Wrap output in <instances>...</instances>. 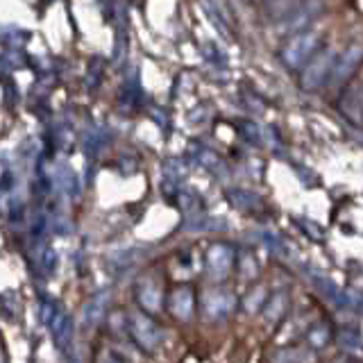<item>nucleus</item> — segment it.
I'll list each match as a JSON object with an SVG mask.
<instances>
[{
  "mask_svg": "<svg viewBox=\"0 0 363 363\" xmlns=\"http://www.w3.org/2000/svg\"><path fill=\"white\" fill-rule=\"evenodd\" d=\"M232 304H234V298L230 293H225V291H211L207 295V300H204V311H207L209 318H223L230 313L232 309Z\"/></svg>",
  "mask_w": 363,
  "mask_h": 363,
  "instance_id": "1a4fd4ad",
  "label": "nucleus"
},
{
  "mask_svg": "<svg viewBox=\"0 0 363 363\" xmlns=\"http://www.w3.org/2000/svg\"><path fill=\"white\" fill-rule=\"evenodd\" d=\"M315 286H318V291H320L329 302L343 306V291H338L334 281H329L325 277H315Z\"/></svg>",
  "mask_w": 363,
  "mask_h": 363,
  "instance_id": "dca6fc26",
  "label": "nucleus"
},
{
  "mask_svg": "<svg viewBox=\"0 0 363 363\" xmlns=\"http://www.w3.org/2000/svg\"><path fill=\"white\" fill-rule=\"evenodd\" d=\"M343 306H347V309H352L354 313L363 315V291H359V289L343 291Z\"/></svg>",
  "mask_w": 363,
  "mask_h": 363,
  "instance_id": "f3484780",
  "label": "nucleus"
},
{
  "mask_svg": "<svg viewBox=\"0 0 363 363\" xmlns=\"http://www.w3.org/2000/svg\"><path fill=\"white\" fill-rule=\"evenodd\" d=\"M320 45V39H318V34L313 32H298L295 37L289 39V43L284 45L281 50V60L284 64H286L289 68H300L304 62H309L315 48Z\"/></svg>",
  "mask_w": 363,
  "mask_h": 363,
  "instance_id": "f257e3e1",
  "label": "nucleus"
},
{
  "mask_svg": "<svg viewBox=\"0 0 363 363\" xmlns=\"http://www.w3.org/2000/svg\"><path fill=\"white\" fill-rule=\"evenodd\" d=\"M234 266V250L225 243H216L207 252V272L213 279L227 277V272Z\"/></svg>",
  "mask_w": 363,
  "mask_h": 363,
  "instance_id": "423d86ee",
  "label": "nucleus"
},
{
  "mask_svg": "<svg viewBox=\"0 0 363 363\" xmlns=\"http://www.w3.org/2000/svg\"><path fill=\"white\" fill-rule=\"evenodd\" d=\"M329 338H332V327L327 323H315L309 329V334H306V343L311 347H325L329 343Z\"/></svg>",
  "mask_w": 363,
  "mask_h": 363,
  "instance_id": "4468645a",
  "label": "nucleus"
},
{
  "mask_svg": "<svg viewBox=\"0 0 363 363\" xmlns=\"http://www.w3.org/2000/svg\"><path fill=\"white\" fill-rule=\"evenodd\" d=\"M100 363H123V361H118L116 357H102Z\"/></svg>",
  "mask_w": 363,
  "mask_h": 363,
  "instance_id": "b1692460",
  "label": "nucleus"
},
{
  "mask_svg": "<svg viewBox=\"0 0 363 363\" xmlns=\"http://www.w3.org/2000/svg\"><path fill=\"white\" fill-rule=\"evenodd\" d=\"M363 62V48L361 45H347V48L336 57L334 68H332V84H343L347 79L354 75V71L361 66Z\"/></svg>",
  "mask_w": 363,
  "mask_h": 363,
  "instance_id": "20e7f679",
  "label": "nucleus"
},
{
  "mask_svg": "<svg viewBox=\"0 0 363 363\" xmlns=\"http://www.w3.org/2000/svg\"><path fill=\"white\" fill-rule=\"evenodd\" d=\"M275 363H302V352L298 347H286L277 354Z\"/></svg>",
  "mask_w": 363,
  "mask_h": 363,
  "instance_id": "aec40b11",
  "label": "nucleus"
},
{
  "mask_svg": "<svg viewBox=\"0 0 363 363\" xmlns=\"http://www.w3.org/2000/svg\"><path fill=\"white\" fill-rule=\"evenodd\" d=\"M52 266H55V252H52V250H48V252H45V268L52 270Z\"/></svg>",
  "mask_w": 363,
  "mask_h": 363,
  "instance_id": "5701e85b",
  "label": "nucleus"
},
{
  "mask_svg": "<svg viewBox=\"0 0 363 363\" xmlns=\"http://www.w3.org/2000/svg\"><path fill=\"white\" fill-rule=\"evenodd\" d=\"M238 132H241V136L245 141H250V143H259L261 141V132H259V128L255 123H247V121H243L241 125H238Z\"/></svg>",
  "mask_w": 363,
  "mask_h": 363,
  "instance_id": "a211bd4d",
  "label": "nucleus"
},
{
  "mask_svg": "<svg viewBox=\"0 0 363 363\" xmlns=\"http://www.w3.org/2000/svg\"><path fill=\"white\" fill-rule=\"evenodd\" d=\"M164 170H166V175H168V182H179V177L186 173V168L182 166L177 159H170V162L164 166Z\"/></svg>",
  "mask_w": 363,
  "mask_h": 363,
  "instance_id": "6ab92c4d",
  "label": "nucleus"
},
{
  "mask_svg": "<svg viewBox=\"0 0 363 363\" xmlns=\"http://www.w3.org/2000/svg\"><path fill=\"white\" fill-rule=\"evenodd\" d=\"M136 298H139V304L145 311H157L162 306V291L152 281H143L136 291Z\"/></svg>",
  "mask_w": 363,
  "mask_h": 363,
  "instance_id": "9b49d317",
  "label": "nucleus"
},
{
  "mask_svg": "<svg viewBox=\"0 0 363 363\" xmlns=\"http://www.w3.org/2000/svg\"><path fill=\"white\" fill-rule=\"evenodd\" d=\"M268 300V291L264 286H257L252 289L247 295H245V300H243V309L247 313H257L259 309H264V304Z\"/></svg>",
  "mask_w": 363,
  "mask_h": 363,
  "instance_id": "2eb2a0df",
  "label": "nucleus"
},
{
  "mask_svg": "<svg viewBox=\"0 0 363 363\" xmlns=\"http://www.w3.org/2000/svg\"><path fill=\"white\" fill-rule=\"evenodd\" d=\"M193 306H196V298H193V291L189 286H179L170 293V311L179 320H189Z\"/></svg>",
  "mask_w": 363,
  "mask_h": 363,
  "instance_id": "0eeeda50",
  "label": "nucleus"
},
{
  "mask_svg": "<svg viewBox=\"0 0 363 363\" xmlns=\"http://www.w3.org/2000/svg\"><path fill=\"white\" fill-rule=\"evenodd\" d=\"M286 309H289V295L284 291H277L266 300L264 309H261V311H264V320L268 325H277L284 318V313H286Z\"/></svg>",
  "mask_w": 363,
  "mask_h": 363,
  "instance_id": "6e6552de",
  "label": "nucleus"
},
{
  "mask_svg": "<svg viewBox=\"0 0 363 363\" xmlns=\"http://www.w3.org/2000/svg\"><path fill=\"white\" fill-rule=\"evenodd\" d=\"M298 225L304 227V230L309 232V236L313 238V241H323V238H325V230H323L320 225H315L311 220H298Z\"/></svg>",
  "mask_w": 363,
  "mask_h": 363,
  "instance_id": "4be33fe9",
  "label": "nucleus"
},
{
  "mask_svg": "<svg viewBox=\"0 0 363 363\" xmlns=\"http://www.w3.org/2000/svg\"><path fill=\"white\" fill-rule=\"evenodd\" d=\"M50 327H52V334H55L57 345H60V347H66V345H68V340H71V332H73L71 318L60 311Z\"/></svg>",
  "mask_w": 363,
  "mask_h": 363,
  "instance_id": "ddd939ff",
  "label": "nucleus"
},
{
  "mask_svg": "<svg viewBox=\"0 0 363 363\" xmlns=\"http://www.w3.org/2000/svg\"><path fill=\"white\" fill-rule=\"evenodd\" d=\"M130 334L134 338V343L145 352H155L162 343V332L159 327L143 313H134L130 318Z\"/></svg>",
  "mask_w": 363,
  "mask_h": 363,
  "instance_id": "7ed1b4c3",
  "label": "nucleus"
},
{
  "mask_svg": "<svg viewBox=\"0 0 363 363\" xmlns=\"http://www.w3.org/2000/svg\"><path fill=\"white\" fill-rule=\"evenodd\" d=\"M227 200H230V204H234L236 209L247 211V213L259 211L261 207H264L255 193L243 191V189H230V191H227Z\"/></svg>",
  "mask_w": 363,
  "mask_h": 363,
  "instance_id": "9d476101",
  "label": "nucleus"
},
{
  "mask_svg": "<svg viewBox=\"0 0 363 363\" xmlns=\"http://www.w3.org/2000/svg\"><path fill=\"white\" fill-rule=\"evenodd\" d=\"M259 272V266H257V261L252 255H243L241 257V275L243 277H255Z\"/></svg>",
  "mask_w": 363,
  "mask_h": 363,
  "instance_id": "412c9836",
  "label": "nucleus"
},
{
  "mask_svg": "<svg viewBox=\"0 0 363 363\" xmlns=\"http://www.w3.org/2000/svg\"><path fill=\"white\" fill-rule=\"evenodd\" d=\"M338 111L343 116L357 125V128H363V84H350L343 94L338 98Z\"/></svg>",
  "mask_w": 363,
  "mask_h": 363,
  "instance_id": "39448f33",
  "label": "nucleus"
},
{
  "mask_svg": "<svg viewBox=\"0 0 363 363\" xmlns=\"http://www.w3.org/2000/svg\"><path fill=\"white\" fill-rule=\"evenodd\" d=\"M336 340H338V345L347 352H361L363 350V338H361L357 327H340L338 334H336Z\"/></svg>",
  "mask_w": 363,
  "mask_h": 363,
  "instance_id": "f8f14e48",
  "label": "nucleus"
},
{
  "mask_svg": "<svg viewBox=\"0 0 363 363\" xmlns=\"http://www.w3.org/2000/svg\"><path fill=\"white\" fill-rule=\"evenodd\" d=\"M334 62H336V52L332 48H325L320 55H315L313 60L306 64V68L302 71V77H300V84L304 91H315L320 89L329 75H332V68H334Z\"/></svg>",
  "mask_w": 363,
  "mask_h": 363,
  "instance_id": "f03ea898",
  "label": "nucleus"
}]
</instances>
